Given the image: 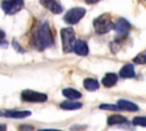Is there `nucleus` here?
<instances>
[{
	"label": "nucleus",
	"mask_w": 146,
	"mask_h": 131,
	"mask_svg": "<svg viewBox=\"0 0 146 131\" xmlns=\"http://www.w3.org/2000/svg\"><path fill=\"white\" fill-rule=\"evenodd\" d=\"M54 44V38L50 31V27L47 22H43L36 28L34 34V46L39 50H43L50 48Z\"/></svg>",
	"instance_id": "f257e3e1"
},
{
	"label": "nucleus",
	"mask_w": 146,
	"mask_h": 131,
	"mask_svg": "<svg viewBox=\"0 0 146 131\" xmlns=\"http://www.w3.org/2000/svg\"><path fill=\"white\" fill-rule=\"evenodd\" d=\"M92 24H94L95 31L98 34H105L115 27V24L112 22L110 15H107V14H103V15L98 16L97 18H95Z\"/></svg>",
	"instance_id": "f03ea898"
},
{
	"label": "nucleus",
	"mask_w": 146,
	"mask_h": 131,
	"mask_svg": "<svg viewBox=\"0 0 146 131\" xmlns=\"http://www.w3.org/2000/svg\"><path fill=\"white\" fill-rule=\"evenodd\" d=\"M60 36H62V43H63V51L68 54L72 50H74V44L76 42L74 30L72 27L62 28L60 30Z\"/></svg>",
	"instance_id": "7ed1b4c3"
},
{
	"label": "nucleus",
	"mask_w": 146,
	"mask_h": 131,
	"mask_svg": "<svg viewBox=\"0 0 146 131\" xmlns=\"http://www.w3.org/2000/svg\"><path fill=\"white\" fill-rule=\"evenodd\" d=\"M21 98H22V100L27 101V103H44L48 99L46 93L36 92V91H33V90H30V89H26V90L22 91Z\"/></svg>",
	"instance_id": "20e7f679"
},
{
	"label": "nucleus",
	"mask_w": 146,
	"mask_h": 131,
	"mask_svg": "<svg viewBox=\"0 0 146 131\" xmlns=\"http://www.w3.org/2000/svg\"><path fill=\"white\" fill-rule=\"evenodd\" d=\"M24 6L23 0H2L1 8L7 15H14L18 13Z\"/></svg>",
	"instance_id": "39448f33"
},
{
	"label": "nucleus",
	"mask_w": 146,
	"mask_h": 131,
	"mask_svg": "<svg viewBox=\"0 0 146 131\" xmlns=\"http://www.w3.org/2000/svg\"><path fill=\"white\" fill-rule=\"evenodd\" d=\"M86 14V9L82 8V7H75V8H72L70 9L65 15H64V21L67 23V24H76Z\"/></svg>",
	"instance_id": "423d86ee"
},
{
	"label": "nucleus",
	"mask_w": 146,
	"mask_h": 131,
	"mask_svg": "<svg viewBox=\"0 0 146 131\" xmlns=\"http://www.w3.org/2000/svg\"><path fill=\"white\" fill-rule=\"evenodd\" d=\"M130 27H131V25H130V23L127 21V19H124V18H119L116 22H115V27H114V30H115V32H116V38L119 39V40H122V39H124L127 35H128V33H129V31H130Z\"/></svg>",
	"instance_id": "0eeeda50"
},
{
	"label": "nucleus",
	"mask_w": 146,
	"mask_h": 131,
	"mask_svg": "<svg viewBox=\"0 0 146 131\" xmlns=\"http://www.w3.org/2000/svg\"><path fill=\"white\" fill-rule=\"evenodd\" d=\"M40 3L49 9L52 14H60L63 13V6L58 0H40Z\"/></svg>",
	"instance_id": "6e6552de"
},
{
	"label": "nucleus",
	"mask_w": 146,
	"mask_h": 131,
	"mask_svg": "<svg viewBox=\"0 0 146 131\" xmlns=\"http://www.w3.org/2000/svg\"><path fill=\"white\" fill-rule=\"evenodd\" d=\"M74 52L79 56H87L89 52L87 42L83 40H76V42L74 44Z\"/></svg>",
	"instance_id": "1a4fd4ad"
},
{
	"label": "nucleus",
	"mask_w": 146,
	"mask_h": 131,
	"mask_svg": "<svg viewBox=\"0 0 146 131\" xmlns=\"http://www.w3.org/2000/svg\"><path fill=\"white\" fill-rule=\"evenodd\" d=\"M135 67L132 64H125L121 69H120V77H123V79H130V77H133L135 76Z\"/></svg>",
	"instance_id": "9d476101"
},
{
	"label": "nucleus",
	"mask_w": 146,
	"mask_h": 131,
	"mask_svg": "<svg viewBox=\"0 0 146 131\" xmlns=\"http://www.w3.org/2000/svg\"><path fill=\"white\" fill-rule=\"evenodd\" d=\"M117 105H119V107L121 109L128 110V112H137L139 109V107L136 104H133V103H131L129 100H125V99H120L117 101Z\"/></svg>",
	"instance_id": "9b49d317"
},
{
	"label": "nucleus",
	"mask_w": 146,
	"mask_h": 131,
	"mask_svg": "<svg viewBox=\"0 0 146 131\" xmlns=\"http://www.w3.org/2000/svg\"><path fill=\"white\" fill-rule=\"evenodd\" d=\"M5 116L11 117V118H24L31 115L30 110H8L3 113Z\"/></svg>",
	"instance_id": "f8f14e48"
},
{
	"label": "nucleus",
	"mask_w": 146,
	"mask_h": 131,
	"mask_svg": "<svg viewBox=\"0 0 146 131\" xmlns=\"http://www.w3.org/2000/svg\"><path fill=\"white\" fill-rule=\"evenodd\" d=\"M116 82H117V75L114 74V73H107V74H105V76H104L103 80H102L103 85L106 87V88L113 87Z\"/></svg>",
	"instance_id": "ddd939ff"
},
{
	"label": "nucleus",
	"mask_w": 146,
	"mask_h": 131,
	"mask_svg": "<svg viewBox=\"0 0 146 131\" xmlns=\"http://www.w3.org/2000/svg\"><path fill=\"white\" fill-rule=\"evenodd\" d=\"M62 93H63L66 98H68V99H71V100L81 98V92H79L78 90H75V89H73V88H66V89H63Z\"/></svg>",
	"instance_id": "4468645a"
},
{
	"label": "nucleus",
	"mask_w": 146,
	"mask_h": 131,
	"mask_svg": "<svg viewBox=\"0 0 146 131\" xmlns=\"http://www.w3.org/2000/svg\"><path fill=\"white\" fill-rule=\"evenodd\" d=\"M83 85L87 90L89 91H96L98 88H99V82L96 80V79H92V77H88L83 81Z\"/></svg>",
	"instance_id": "2eb2a0df"
},
{
	"label": "nucleus",
	"mask_w": 146,
	"mask_h": 131,
	"mask_svg": "<svg viewBox=\"0 0 146 131\" xmlns=\"http://www.w3.org/2000/svg\"><path fill=\"white\" fill-rule=\"evenodd\" d=\"M122 123H129L128 120L122 115H112L107 118L108 125H115V124H122Z\"/></svg>",
	"instance_id": "dca6fc26"
},
{
	"label": "nucleus",
	"mask_w": 146,
	"mask_h": 131,
	"mask_svg": "<svg viewBox=\"0 0 146 131\" xmlns=\"http://www.w3.org/2000/svg\"><path fill=\"white\" fill-rule=\"evenodd\" d=\"M81 107H82V104L76 101H64L60 104V108L66 110H76V109H80Z\"/></svg>",
	"instance_id": "f3484780"
},
{
	"label": "nucleus",
	"mask_w": 146,
	"mask_h": 131,
	"mask_svg": "<svg viewBox=\"0 0 146 131\" xmlns=\"http://www.w3.org/2000/svg\"><path fill=\"white\" fill-rule=\"evenodd\" d=\"M133 62L136 64H146V50L139 52L135 58H133Z\"/></svg>",
	"instance_id": "a211bd4d"
},
{
	"label": "nucleus",
	"mask_w": 146,
	"mask_h": 131,
	"mask_svg": "<svg viewBox=\"0 0 146 131\" xmlns=\"http://www.w3.org/2000/svg\"><path fill=\"white\" fill-rule=\"evenodd\" d=\"M133 125H139V126H146V116H137L132 120Z\"/></svg>",
	"instance_id": "6ab92c4d"
},
{
	"label": "nucleus",
	"mask_w": 146,
	"mask_h": 131,
	"mask_svg": "<svg viewBox=\"0 0 146 131\" xmlns=\"http://www.w3.org/2000/svg\"><path fill=\"white\" fill-rule=\"evenodd\" d=\"M100 109H107V110H120L121 108L119 107V105H112V104H102L99 105Z\"/></svg>",
	"instance_id": "aec40b11"
},
{
	"label": "nucleus",
	"mask_w": 146,
	"mask_h": 131,
	"mask_svg": "<svg viewBox=\"0 0 146 131\" xmlns=\"http://www.w3.org/2000/svg\"><path fill=\"white\" fill-rule=\"evenodd\" d=\"M13 47L15 48V50H17V51H19V52H24V51H25V50L21 47V44H19V43H17L16 39H14V40H13Z\"/></svg>",
	"instance_id": "412c9836"
},
{
	"label": "nucleus",
	"mask_w": 146,
	"mask_h": 131,
	"mask_svg": "<svg viewBox=\"0 0 146 131\" xmlns=\"http://www.w3.org/2000/svg\"><path fill=\"white\" fill-rule=\"evenodd\" d=\"M21 130H26V131H32V130H33V126H30V125H22V126H21Z\"/></svg>",
	"instance_id": "4be33fe9"
},
{
	"label": "nucleus",
	"mask_w": 146,
	"mask_h": 131,
	"mask_svg": "<svg viewBox=\"0 0 146 131\" xmlns=\"http://www.w3.org/2000/svg\"><path fill=\"white\" fill-rule=\"evenodd\" d=\"M99 0H86V2L87 3H89V5H92V3H96V2H98Z\"/></svg>",
	"instance_id": "5701e85b"
},
{
	"label": "nucleus",
	"mask_w": 146,
	"mask_h": 131,
	"mask_svg": "<svg viewBox=\"0 0 146 131\" xmlns=\"http://www.w3.org/2000/svg\"><path fill=\"white\" fill-rule=\"evenodd\" d=\"M38 131H60V130H56V129H42V130H38Z\"/></svg>",
	"instance_id": "b1692460"
},
{
	"label": "nucleus",
	"mask_w": 146,
	"mask_h": 131,
	"mask_svg": "<svg viewBox=\"0 0 146 131\" xmlns=\"http://www.w3.org/2000/svg\"><path fill=\"white\" fill-rule=\"evenodd\" d=\"M6 130V125L5 124H1V131H5Z\"/></svg>",
	"instance_id": "393cba45"
}]
</instances>
